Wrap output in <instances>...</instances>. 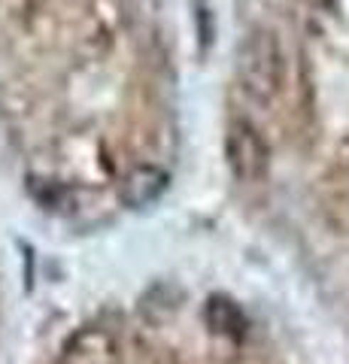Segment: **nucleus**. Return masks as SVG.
I'll use <instances>...</instances> for the list:
<instances>
[{
	"label": "nucleus",
	"mask_w": 349,
	"mask_h": 364,
	"mask_svg": "<svg viewBox=\"0 0 349 364\" xmlns=\"http://www.w3.org/2000/svg\"><path fill=\"white\" fill-rule=\"evenodd\" d=\"M198 21H200V46H210L213 40V25H210V9H198Z\"/></svg>",
	"instance_id": "obj_6"
},
{
	"label": "nucleus",
	"mask_w": 349,
	"mask_h": 364,
	"mask_svg": "<svg viewBox=\"0 0 349 364\" xmlns=\"http://www.w3.org/2000/svg\"><path fill=\"white\" fill-rule=\"evenodd\" d=\"M237 82L258 104H270L286 85V55L270 28H255L237 49Z\"/></svg>",
	"instance_id": "obj_1"
},
{
	"label": "nucleus",
	"mask_w": 349,
	"mask_h": 364,
	"mask_svg": "<svg viewBox=\"0 0 349 364\" xmlns=\"http://www.w3.org/2000/svg\"><path fill=\"white\" fill-rule=\"evenodd\" d=\"M61 364H119V346L100 328H82L64 346Z\"/></svg>",
	"instance_id": "obj_3"
},
{
	"label": "nucleus",
	"mask_w": 349,
	"mask_h": 364,
	"mask_svg": "<svg viewBox=\"0 0 349 364\" xmlns=\"http://www.w3.org/2000/svg\"><path fill=\"white\" fill-rule=\"evenodd\" d=\"M225 161H228L234 179L262 182L270 170V146L252 122L237 119L228 124L225 134Z\"/></svg>",
	"instance_id": "obj_2"
},
{
	"label": "nucleus",
	"mask_w": 349,
	"mask_h": 364,
	"mask_svg": "<svg viewBox=\"0 0 349 364\" xmlns=\"http://www.w3.org/2000/svg\"><path fill=\"white\" fill-rule=\"evenodd\" d=\"M207 322L213 331H219L225 337H243L246 334V316L237 304L231 298H225V294H213L207 301Z\"/></svg>",
	"instance_id": "obj_5"
},
{
	"label": "nucleus",
	"mask_w": 349,
	"mask_h": 364,
	"mask_svg": "<svg viewBox=\"0 0 349 364\" xmlns=\"http://www.w3.org/2000/svg\"><path fill=\"white\" fill-rule=\"evenodd\" d=\"M164 188H167V173H164V170L143 164V167H134L131 173L125 176L122 198H125L128 207L140 210V207H146V203L159 200V195H161Z\"/></svg>",
	"instance_id": "obj_4"
}]
</instances>
